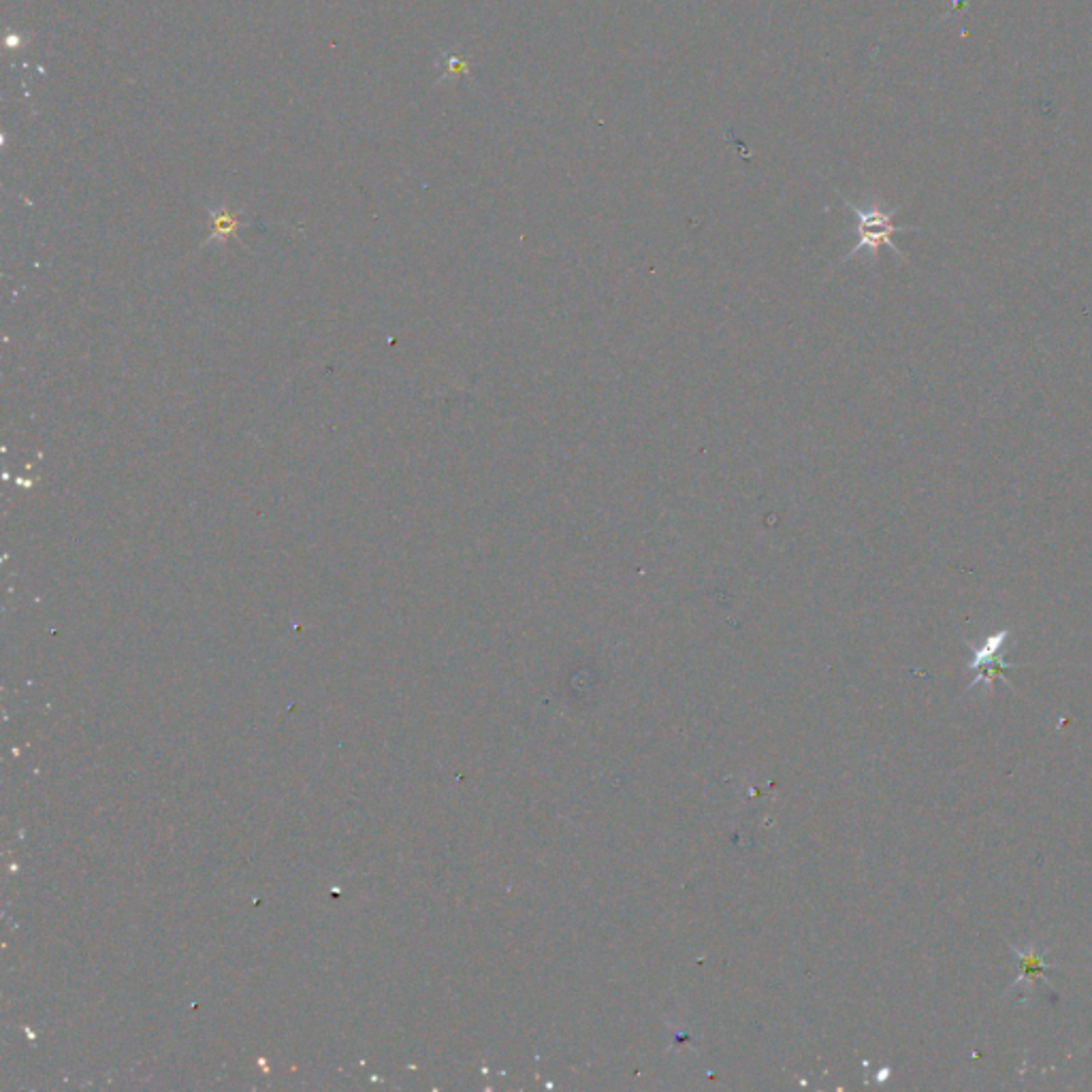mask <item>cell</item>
Returning <instances> with one entry per match:
<instances>
[{
	"label": "cell",
	"mask_w": 1092,
	"mask_h": 1092,
	"mask_svg": "<svg viewBox=\"0 0 1092 1092\" xmlns=\"http://www.w3.org/2000/svg\"><path fill=\"white\" fill-rule=\"evenodd\" d=\"M843 203L854 212L856 216V235H858V241L856 246L845 254L843 261H849L852 256L860 254V252H869L871 256H877L879 248L888 246L892 252H896L898 256L905 258V254L896 248L894 244V235L896 233H902V231H911V227H898L894 225V212H885L881 205L873 203V205H856L852 203L849 199L843 197Z\"/></svg>",
	"instance_id": "cell-1"
},
{
	"label": "cell",
	"mask_w": 1092,
	"mask_h": 1092,
	"mask_svg": "<svg viewBox=\"0 0 1092 1092\" xmlns=\"http://www.w3.org/2000/svg\"><path fill=\"white\" fill-rule=\"evenodd\" d=\"M1007 639H1009V630H1001V632H997V634L988 637V639H986V643H984L982 647L973 649V658H971V662H969V668H971V670H978V677L971 681V685L967 687V692H965V694L973 692V690H975V687H980V685L992 687V681H995L997 677H1001L1003 681L1012 683V681L1007 679V670L1016 668V664H1009V662H1005V660L1001 658V651H1003V645H1005V641H1007Z\"/></svg>",
	"instance_id": "cell-2"
},
{
	"label": "cell",
	"mask_w": 1092,
	"mask_h": 1092,
	"mask_svg": "<svg viewBox=\"0 0 1092 1092\" xmlns=\"http://www.w3.org/2000/svg\"><path fill=\"white\" fill-rule=\"evenodd\" d=\"M1012 952H1014V954L1020 959V963H1022V967H1020V975H1018V980H1016V984H1014V986H1018V984H1022V982H1028V980H1043V982H1045L1043 971L1052 969V965H1045V963L1041 961V956H1039L1033 948H1031V950H1026V952H1020V950L1012 948Z\"/></svg>",
	"instance_id": "cell-3"
}]
</instances>
